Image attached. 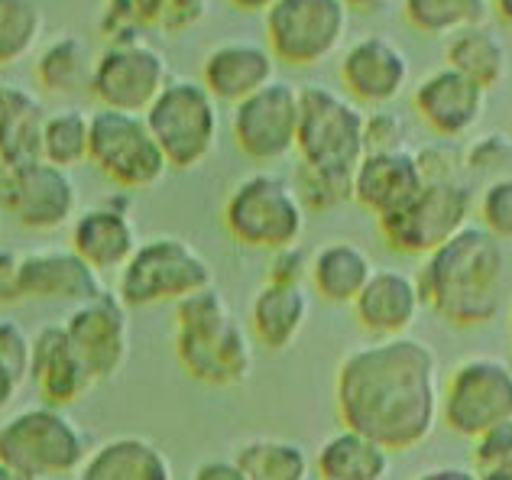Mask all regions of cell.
<instances>
[{
  "instance_id": "6da1fadb",
  "label": "cell",
  "mask_w": 512,
  "mask_h": 480,
  "mask_svg": "<svg viewBox=\"0 0 512 480\" xmlns=\"http://www.w3.org/2000/svg\"><path fill=\"white\" fill-rule=\"evenodd\" d=\"M441 380V360L428 341L370 338L350 348L334 373L338 419L393 455L412 451L441 425Z\"/></svg>"
},
{
  "instance_id": "7a4b0ae2",
  "label": "cell",
  "mask_w": 512,
  "mask_h": 480,
  "mask_svg": "<svg viewBox=\"0 0 512 480\" xmlns=\"http://www.w3.org/2000/svg\"><path fill=\"white\" fill-rule=\"evenodd\" d=\"M509 276L503 240L470 221L464 231L422 257L415 273L422 302L451 328H483L500 315Z\"/></svg>"
},
{
  "instance_id": "3957f363",
  "label": "cell",
  "mask_w": 512,
  "mask_h": 480,
  "mask_svg": "<svg viewBox=\"0 0 512 480\" xmlns=\"http://www.w3.org/2000/svg\"><path fill=\"white\" fill-rule=\"evenodd\" d=\"M253 338L218 286L175 302V357L201 386L227 390L253 373Z\"/></svg>"
},
{
  "instance_id": "277c9868",
  "label": "cell",
  "mask_w": 512,
  "mask_h": 480,
  "mask_svg": "<svg viewBox=\"0 0 512 480\" xmlns=\"http://www.w3.org/2000/svg\"><path fill=\"white\" fill-rule=\"evenodd\" d=\"M91 438L72 409L33 403L0 422V464L23 477L59 480L85 464Z\"/></svg>"
},
{
  "instance_id": "5b68a950",
  "label": "cell",
  "mask_w": 512,
  "mask_h": 480,
  "mask_svg": "<svg viewBox=\"0 0 512 480\" xmlns=\"http://www.w3.org/2000/svg\"><path fill=\"white\" fill-rule=\"evenodd\" d=\"M214 286V266L185 237L159 234L140 240L133 257L117 270V296L127 309L175 305L192 292Z\"/></svg>"
},
{
  "instance_id": "8992f818",
  "label": "cell",
  "mask_w": 512,
  "mask_h": 480,
  "mask_svg": "<svg viewBox=\"0 0 512 480\" xmlns=\"http://www.w3.org/2000/svg\"><path fill=\"white\" fill-rule=\"evenodd\" d=\"M308 211L292 179L279 172H250L224 202V228L240 247L273 253L299 244Z\"/></svg>"
},
{
  "instance_id": "52a82bcc",
  "label": "cell",
  "mask_w": 512,
  "mask_h": 480,
  "mask_svg": "<svg viewBox=\"0 0 512 480\" xmlns=\"http://www.w3.org/2000/svg\"><path fill=\"white\" fill-rule=\"evenodd\" d=\"M146 124L163 150L169 169L192 172L208 163L221 140V104L198 78H169L146 108Z\"/></svg>"
},
{
  "instance_id": "ba28073f",
  "label": "cell",
  "mask_w": 512,
  "mask_h": 480,
  "mask_svg": "<svg viewBox=\"0 0 512 480\" xmlns=\"http://www.w3.org/2000/svg\"><path fill=\"white\" fill-rule=\"evenodd\" d=\"M363 117L367 111L344 91L328 85L299 88V137L295 153L299 163L321 172H341L354 176L357 163L367 153L363 146Z\"/></svg>"
},
{
  "instance_id": "9c48e42d",
  "label": "cell",
  "mask_w": 512,
  "mask_h": 480,
  "mask_svg": "<svg viewBox=\"0 0 512 480\" xmlns=\"http://www.w3.org/2000/svg\"><path fill=\"white\" fill-rule=\"evenodd\" d=\"M347 0H273L263 13L266 49L289 69H315L334 59L350 33Z\"/></svg>"
},
{
  "instance_id": "30bf717a",
  "label": "cell",
  "mask_w": 512,
  "mask_h": 480,
  "mask_svg": "<svg viewBox=\"0 0 512 480\" xmlns=\"http://www.w3.org/2000/svg\"><path fill=\"white\" fill-rule=\"evenodd\" d=\"M474 221V189L461 179L425 182L402 208L376 218L383 244L402 257H428Z\"/></svg>"
},
{
  "instance_id": "8fae6325",
  "label": "cell",
  "mask_w": 512,
  "mask_h": 480,
  "mask_svg": "<svg viewBox=\"0 0 512 480\" xmlns=\"http://www.w3.org/2000/svg\"><path fill=\"white\" fill-rule=\"evenodd\" d=\"M88 163L120 192L153 189L166 179L169 163L143 114L98 108L91 114Z\"/></svg>"
},
{
  "instance_id": "7c38bea8",
  "label": "cell",
  "mask_w": 512,
  "mask_h": 480,
  "mask_svg": "<svg viewBox=\"0 0 512 480\" xmlns=\"http://www.w3.org/2000/svg\"><path fill=\"white\" fill-rule=\"evenodd\" d=\"M503 419H512V360L496 354L464 357L441 380V425L470 442Z\"/></svg>"
},
{
  "instance_id": "4fadbf2b",
  "label": "cell",
  "mask_w": 512,
  "mask_h": 480,
  "mask_svg": "<svg viewBox=\"0 0 512 480\" xmlns=\"http://www.w3.org/2000/svg\"><path fill=\"white\" fill-rule=\"evenodd\" d=\"M169 59L146 39L130 43H104V49L91 59L88 95L98 108L146 114V108L169 85Z\"/></svg>"
},
{
  "instance_id": "5bb4252c",
  "label": "cell",
  "mask_w": 512,
  "mask_h": 480,
  "mask_svg": "<svg viewBox=\"0 0 512 480\" xmlns=\"http://www.w3.org/2000/svg\"><path fill=\"white\" fill-rule=\"evenodd\" d=\"M0 211H7L23 231L52 234L78 215V182L69 169L46 159L0 166Z\"/></svg>"
},
{
  "instance_id": "9a60e30c",
  "label": "cell",
  "mask_w": 512,
  "mask_h": 480,
  "mask_svg": "<svg viewBox=\"0 0 512 480\" xmlns=\"http://www.w3.org/2000/svg\"><path fill=\"white\" fill-rule=\"evenodd\" d=\"M231 137L253 163H279L292 156L299 137V85L273 78L256 95L234 104Z\"/></svg>"
},
{
  "instance_id": "2e32d148",
  "label": "cell",
  "mask_w": 512,
  "mask_h": 480,
  "mask_svg": "<svg viewBox=\"0 0 512 480\" xmlns=\"http://www.w3.org/2000/svg\"><path fill=\"white\" fill-rule=\"evenodd\" d=\"M65 331L85 360L94 383H111L130 360V309L117 292L104 289L94 299L72 305L65 318Z\"/></svg>"
},
{
  "instance_id": "e0dca14e",
  "label": "cell",
  "mask_w": 512,
  "mask_h": 480,
  "mask_svg": "<svg viewBox=\"0 0 512 480\" xmlns=\"http://www.w3.org/2000/svg\"><path fill=\"white\" fill-rule=\"evenodd\" d=\"M338 75L344 95L354 98L360 108H386L409 91L412 59L396 39L367 33L344 49Z\"/></svg>"
},
{
  "instance_id": "ac0fdd59",
  "label": "cell",
  "mask_w": 512,
  "mask_h": 480,
  "mask_svg": "<svg viewBox=\"0 0 512 480\" xmlns=\"http://www.w3.org/2000/svg\"><path fill=\"white\" fill-rule=\"evenodd\" d=\"M490 91L480 88L474 78L461 75L451 65L428 72L412 88V111L422 124L441 140H464L470 137L483 114H487Z\"/></svg>"
},
{
  "instance_id": "d6986e66",
  "label": "cell",
  "mask_w": 512,
  "mask_h": 480,
  "mask_svg": "<svg viewBox=\"0 0 512 480\" xmlns=\"http://www.w3.org/2000/svg\"><path fill=\"white\" fill-rule=\"evenodd\" d=\"M72 250L82 257L91 270L117 273L124 266L133 250L140 247V231L133 221V202L130 192H120L114 198H107L101 205H91L85 211H78L72 218Z\"/></svg>"
},
{
  "instance_id": "ffe728a7",
  "label": "cell",
  "mask_w": 512,
  "mask_h": 480,
  "mask_svg": "<svg viewBox=\"0 0 512 480\" xmlns=\"http://www.w3.org/2000/svg\"><path fill=\"white\" fill-rule=\"evenodd\" d=\"M26 383H33L39 403H52L62 409L78 406L94 390L85 360L78 357L75 344L62 322L43 325L30 341V370Z\"/></svg>"
},
{
  "instance_id": "44dd1931",
  "label": "cell",
  "mask_w": 512,
  "mask_h": 480,
  "mask_svg": "<svg viewBox=\"0 0 512 480\" xmlns=\"http://www.w3.org/2000/svg\"><path fill=\"white\" fill-rule=\"evenodd\" d=\"M350 309L370 338H399L415 328L425 302L415 273L399 266H376Z\"/></svg>"
},
{
  "instance_id": "7402d4cb",
  "label": "cell",
  "mask_w": 512,
  "mask_h": 480,
  "mask_svg": "<svg viewBox=\"0 0 512 480\" xmlns=\"http://www.w3.org/2000/svg\"><path fill=\"white\" fill-rule=\"evenodd\" d=\"M17 286L20 299L82 305L104 292V279L72 247H46L20 253Z\"/></svg>"
},
{
  "instance_id": "603a6c76",
  "label": "cell",
  "mask_w": 512,
  "mask_h": 480,
  "mask_svg": "<svg viewBox=\"0 0 512 480\" xmlns=\"http://www.w3.org/2000/svg\"><path fill=\"white\" fill-rule=\"evenodd\" d=\"M279 62L266 43H253V39H227V43L214 46L205 62H201L198 82L211 91L218 104H240L244 98L256 95L276 78Z\"/></svg>"
},
{
  "instance_id": "cb8c5ba5",
  "label": "cell",
  "mask_w": 512,
  "mask_h": 480,
  "mask_svg": "<svg viewBox=\"0 0 512 480\" xmlns=\"http://www.w3.org/2000/svg\"><path fill=\"white\" fill-rule=\"evenodd\" d=\"M425 185L415 146L406 150H380L363 153L354 169V202L370 211L373 218H383L409 202Z\"/></svg>"
},
{
  "instance_id": "d4e9b609",
  "label": "cell",
  "mask_w": 512,
  "mask_h": 480,
  "mask_svg": "<svg viewBox=\"0 0 512 480\" xmlns=\"http://www.w3.org/2000/svg\"><path fill=\"white\" fill-rule=\"evenodd\" d=\"M312 318V296L308 286L263 283L256 289L247 315V331L253 344L266 351H289Z\"/></svg>"
},
{
  "instance_id": "484cf974",
  "label": "cell",
  "mask_w": 512,
  "mask_h": 480,
  "mask_svg": "<svg viewBox=\"0 0 512 480\" xmlns=\"http://www.w3.org/2000/svg\"><path fill=\"white\" fill-rule=\"evenodd\" d=\"M75 480H175L163 448L143 435H114L88 451Z\"/></svg>"
},
{
  "instance_id": "4316f807",
  "label": "cell",
  "mask_w": 512,
  "mask_h": 480,
  "mask_svg": "<svg viewBox=\"0 0 512 480\" xmlns=\"http://www.w3.org/2000/svg\"><path fill=\"white\" fill-rule=\"evenodd\" d=\"M49 108L36 91L17 82L0 85V166L43 159V127Z\"/></svg>"
},
{
  "instance_id": "83f0119b",
  "label": "cell",
  "mask_w": 512,
  "mask_h": 480,
  "mask_svg": "<svg viewBox=\"0 0 512 480\" xmlns=\"http://www.w3.org/2000/svg\"><path fill=\"white\" fill-rule=\"evenodd\" d=\"M389 471L393 451L344 425L318 445L312 458L315 480H386Z\"/></svg>"
},
{
  "instance_id": "f1b7e54d",
  "label": "cell",
  "mask_w": 512,
  "mask_h": 480,
  "mask_svg": "<svg viewBox=\"0 0 512 480\" xmlns=\"http://www.w3.org/2000/svg\"><path fill=\"white\" fill-rule=\"evenodd\" d=\"M373 270V257L360 244H354V240H328L312 253L308 286H312L318 299L331 305H350L360 296V289L367 286Z\"/></svg>"
},
{
  "instance_id": "f546056e",
  "label": "cell",
  "mask_w": 512,
  "mask_h": 480,
  "mask_svg": "<svg viewBox=\"0 0 512 480\" xmlns=\"http://www.w3.org/2000/svg\"><path fill=\"white\" fill-rule=\"evenodd\" d=\"M444 65L474 78L480 88L493 91L506 82L512 59L503 33L487 20V23L464 26V30L448 36V43H444Z\"/></svg>"
},
{
  "instance_id": "4dcf8cb0",
  "label": "cell",
  "mask_w": 512,
  "mask_h": 480,
  "mask_svg": "<svg viewBox=\"0 0 512 480\" xmlns=\"http://www.w3.org/2000/svg\"><path fill=\"white\" fill-rule=\"evenodd\" d=\"M36 82L49 95H72L78 88H88V75H91V56L88 46L72 33H59L52 36L49 43L36 52L33 62Z\"/></svg>"
},
{
  "instance_id": "1f68e13d",
  "label": "cell",
  "mask_w": 512,
  "mask_h": 480,
  "mask_svg": "<svg viewBox=\"0 0 512 480\" xmlns=\"http://www.w3.org/2000/svg\"><path fill=\"white\" fill-rule=\"evenodd\" d=\"M234 461L247 480H312V458L292 438H253V442L240 445Z\"/></svg>"
},
{
  "instance_id": "d6a6232c",
  "label": "cell",
  "mask_w": 512,
  "mask_h": 480,
  "mask_svg": "<svg viewBox=\"0 0 512 480\" xmlns=\"http://www.w3.org/2000/svg\"><path fill=\"white\" fill-rule=\"evenodd\" d=\"M402 17L415 33L448 39L464 26L487 23L493 17L490 0H402Z\"/></svg>"
},
{
  "instance_id": "836d02e7",
  "label": "cell",
  "mask_w": 512,
  "mask_h": 480,
  "mask_svg": "<svg viewBox=\"0 0 512 480\" xmlns=\"http://www.w3.org/2000/svg\"><path fill=\"white\" fill-rule=\"evenodd\" d=\"M91 143V114L85 108H56L49 111L43 127V159L59 169H75L88 163Z\"/></svg>"
},
{
  "instance_id": "e575fe53",
  "label": "cell",
  "mask_w": 512,
  "mask_h": 480,
  "mask_svg": "<svg viewBox=\"0 0 512 480\" xmlns=\"http://www.w3.org/2000/svg\"><path fill=\"white\" fill-rule=\"evenodd\" d=\"M43 39V10L36 0H0V69L30 59Z\"/></svg>"
},
{
  "instance_id": "d590c367",
  "label": "cell",
  "mask_w": 512,
  "mask_h": 480,
  "mask_svg": "<svg viewBox=\"0 0 512 480\" xmlns=\"http://www.w3.org/2000/svg\"><path fill=\"white\" fill-rule=\"evenodd\" d=\"M169 0H107L101 13L104 43H130L146 39V30H156Z\"/></svg>"
},
{
  "instance_id": "8d00e7d4",
  "label": "cell",
  "mask_w": 512,
  "mask_h": 480,
  "mask_svg": "<svg viewBox=\"0 0 512 480\" xmlns=\"http://www.w3.org/2000/svg\"><path fill=\"white\" fill-rule=\"evenodd\" d=\"M292 185L299 192L305 211H334L354 202V176H341V172H321L299 163Z\"/></svg>"
},
{
  "instance_id": "74e56055",
  "label": "cell",
  "mask_w": 512,
  "mask_h": 480,
  "mask_svg": "<svg viewBox=\"0 0 512 480\" xmlns=\"http://www.w3.org/2000/svg\"><path fill=\"white\" fill-rule=\"evenodd\" d=\"M477 224L483 231H490L496 240H512V176H493L474 198Z\"/></svg>"
},
{
  "instance_id": "f35d334b",
  "label": "cell",
  "mask_w": 512,
  "mask_h": 480,
  "mask_svg": "<svg viewBox=\"0 0 512 480\" xmlns=\"http://www.w3.org/2000/svg\"><path fill=\"white\" fill-rule=\"evenodd\" d=\"M464 172H477V176H503L512 166V137L506 130H487L470 133V143L461 150Z\"/></svg>"
},
{
  "instance_id": "ab89813d",
  "label": "cell",
  "mask_w": 512,
  "mask_h": 480,
  "mask_svg": "<svg viewBox=\"0 0 512 480\" xmlns=\"http://www.w3.org/2000/svg\"><path fill=\"white\" fill-rule=\"evenodd\" d=\"M363 146H367V153L406 150V146H412L409 117L399 114L393 104H386V108H370L367 117H363Z\"/></svg>"
},
{
  "instance_id": "60d3db41",
  "label": "cell",
  "mask_w": 512,
  "mask_h": 480,
  "mask_svg": "<svg viewBox=\"0 0 512 480\" xmlns=\"http://www.w3.org/2000/svg\"><path fill=\"white\" fill-rule=\"evenodd\" d=\"M470 461L474 471H490L496 464L512 461V419H503L470 438Z\"/></svg>"
},
{
  "instance_id": "b9f144b4",
  "label": "cell",
  "mask_w": 512,
  "mask_h": 480,
  "mask_svg": "<svg viewBox=\"0 0 512 480\" xmlns=\"http://www.w3.org/2000/svg\"><path fill=\"white\" fill-rule=\"evenodd\" d=\"M415 156H419V169H422L425 182H444V179H461L464 176L461 150H457L451 140L419 146Z\"/></svg>"
},
{
  "instance_id": "7bdbcfd3",
  "label": "cell",
  "mask_w": 512,
  "mask_h": 480,
  "mask_svg": "<svg viewBox=\"0 0 512 480\" xmlns=\"http://www.w3.org/2000/svg\"><path fill=\"white\" fill-rule=\"evenodd\" d=\"M30 341L33 335L17 318L0 315V364L17 373L23 383H26V370H30Z\"/></svg>"
},
{
  "instance_id": "ee69618b",
  "label": "cell",
  "mask_w": 512,
  "mask_h": 480,
  "mask_svg": "<svg viewBox=\"0 0 512 480\" xmlns=\"http://www.w3.org/2000/svg\"><path fill=\"white\" fill-rule=\"evenodd\" d=\"M308 263H312V253L302 244L292 247H279L269 253V266H266V283H286V286H308Z\"/></svg>"
},
{
  "instance_id": "f6af8a7d",
  "label": "cell",
  "mask_w": 512,
  "mask_h": 480,
  "mask_svg": "<svg viewBox=\"0 0 512 480\" xmlns=\"http://www.w3.org/2000/svg\"><path fill=\"white\" fill-rule=\"evenodd\" d=\"M205 17H208V0H169L156 30L185 33V30H192V26H198Z\"/></svg>"
},
{
  "instance_id": "bcb514c9",
  "label": "cell",
  "mask_w": 512,
  "mask_h": 480,
  "mask_svg": "<svg viewBox=\"0 0 512 480\" xmlns=\"http://www.w3.org/2000/svg\"><path fill=\"white\" fill-rule=\"evenodd\" d=\"M17 273H20V253L0 247V309H4V305L20 302Z\"/></svg>"
},
{
  "instance_id": "7dc6e473",
  "label": "cell",
  "mask_w": 512,
  "mask_h": 480,
  "mask_svg": "<svg viewBox=\"0 0 512 480\" xmlns=\"http://www.w3.org/2000/svg\"><path fill=\"white\" fill-rule=\"evenodd\" d=\"M192 480H247L234 458H205L192 471Z\"/></svg>"
},
{
  "instance_id": "c3c4849f",
  "label": "cell",
  "mask_w": 512,
  "mask_h": 480,
  "mask_svg": "<svg viewBox=\"0 0 512 480\" xmlns=\"http://www.w3.org/2000/svg\"><path fill=\"white\" fill-rule=\"evenodd\" d=\"M412 480H480V474L467 464H438V468L415 474Z\"/></svg>"
},
{
  "instance_id": "681fc988",
  "label": "cell",
  "mask_w": 512,
  "mask_h": 480,
  "mask_svg": "<svg viewBox=\"0 0 512 480\" xmlns=\"http://www.w3.org/2000/svg\"><path fill=\"white\" fill-rule=\"evenodd\" d=\"M20 386H23V380L17 377V373L0 364V416H4V412L13 406V399H17Z\"/></svg>"
},
{
  "instance_id": "f907efd6",
  "label": "cell",
  "mask_w": 512,
  "mask_h": 480,
  "mask_svg": "<svg viewBox=\"0 0 512 480\" xmlns=\"http://www.w3.org/2000/svg\"><path fill=\"white\" fill-rule=\"evenodd\" d=\"M273 0H231V7H237L240 13H266Z\"/></svg>"
},
{
  "instance_id": "816d5d0a",
  "label": "cell",
  "mask_w": 512,
  "mask_h": 480,
  "mask_svg": "<svg viewBox=\"0 0 512 480\" xmlns=\"http://www.w3.org/2000/svg\"><path fill=\"white\" fill-rule=\"evenodd\" d=\"M477 474H480V480H512V461L496 464L490 471H477Z\"/></svg>"
},
{
  "instance_id": "f5cc1de1",
  "label": "cell",
  "mask_w": 512,
  "mask_h": 480,
  "mask_svg": "<svg viewBox=\"0 0 512 480\" xmlns=\"http://www.w3.org/2000/svg\"><path fill=\"white\" fill-rule=\"evenodd\" d=\"M389 0H347L350 10H363V13H373V10H383Z\"/></svg>"
},
{
  "instance_id": "db71d44e",
  "label": "cell",
  "mask_w": 512,
  "mask_h": 480,
  "mask_svg": "<svg viewBox=\"0 0 512 480\" xmlns=\"http://www.w3.org/2000/svg\"><path fill=\"white\" fill-rule=\"evenodd\" d=\"M490 4H493V13H496V17L512 26V0H490Z\"/></svg>"
},
{
  "instance_id": "11a10c76",
  "label": "cell",
  "mask_w": 512,
  "mask_h": 480,
  "mask_svg": "<svg viewBox=\"0 0 512 480\" xmlns=\"http://www.w3.org/2000/svg\"><path fill=\"white\" fill-rule=\"evenodd\" d=\"M0 480H39V477H23L13 468H7V464H0Z\"/></svg>"
},
{
  "instance_id": "9f6ffc18",
  "label": "cell",
  "mask_w": 512,
  "mask_h": 480,
  "mask_svg": "<svg viewBox=\"0 0 512 480\" xmlns=\"http://www.w3.org/2000/svg\"><path fill=\"white\" fill-rule=\"evenodd\" d=\"M509 348H512V305H509ZM512 360V357H509Z\"/></svg>"
},
{
  "instance_id": "6f0895ef",
  "label": "cell",
  "mask_w": 512,
  "mask_h": 480,
  "mask_svg": "<svg viewBox=\"0 0 512 480\" xmlns=\"http://www.w3.org/2000/svg\"><path fill=\"white\" fill-rule=\"evenodd\" d=\"M0 218H4V211H0Z\"/></svg>"
},
{
  "instance_id": "680465c9",
  "label": "cell",
  "mask_w": 512,
  "mask_h": 480,
  "mask_svg": "<svg viewBox=\"0 0 512 480\" xmlns=\"http://www.w3.org/2000/svg\"><path fill=\"white\" fill-rule=\"evenodd\" d=\"M312 480H315V477H312Z\"/></svg>"
}]
</instances>
